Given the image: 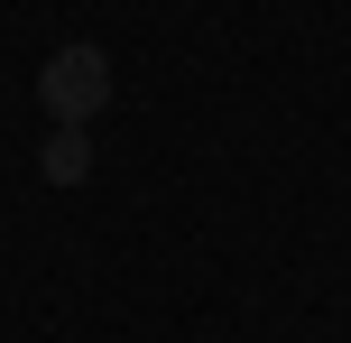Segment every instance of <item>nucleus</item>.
<instances>
[{
	"mask_svg": "<svg viewBox=\"0 0 351 343\" xmlns=\"http://www.w3.org/2000/svg\"><path fill=\"white\" fill-rule=\"evenodd\" d=\"M37 167H47L56 186H84V177H93V140L56 121V130H47V148H37Z\"/></svg>",
	"mask_w": 351,
	"mask_h": 343,
	"instance_id": "obj_2",
	"label": "nucleus"
},
{
	"mask_svg": "<svg viewBox=\"0 0 351 343\" xmlns=\"http://www.w3.org/2000/svg\"><path fill=\"white\" fill-rule=\"evenodd\" d=\"M37 102H47V121L84 130L93 111L111 102V56H102V47H56L47 74H37Z\"/></svg>",
	"mask_w": 351,
	"mask_h": 343,
	"instance_id": "obj_1",
	"label": "nucleus"
}]
</instances>
